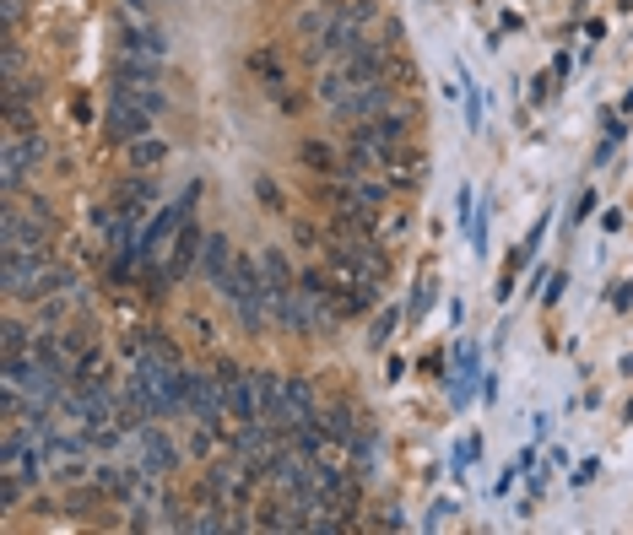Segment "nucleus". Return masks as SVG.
<instances>
[{"label":"nucleus","mask_w":633,"mask_h":535,"mask_svg":"<svg viewBox=\"0 0 633 535\" xmlns=\"http://www.w3.org/2000/svg\"><path fill=\"white\" fill-rule=\"evenodd\" d=\"M396 319H401V314H396V309H385V314L374 319V330H368V346H379V352H385V346H390V336H396Z\"/></svg>","instance_id":"393cba45"},{"label":"nucleus","mask_w":633,"mask_h":535,"mask_svg":"<svg viewBox=\"0 0 633 535\" xmlns=\"http://www.w3.org/2000/svg\"><path fill=\"white\" fill-rule=\"evenodd\" d=\"M401 374H406V357H390V363H385V379H390V384H396V379H401Z\"/></svg>","instance_id":"ea45409f"},{"label":"nucleus","mask_w":633,"mask_h":535,"mask_svg":"<svg viewBox=\"0 0 633 535\" xmlns=\"http://www.w3.org/2000/svg\"><path fill=\"white\" fill-rule=\"evenodd\" d=\"M157 162H168V141H157V135L130 141V168H157Z\"/></svg>","instance_id":"6ab92c4d"},{"label":"nucleus","mask_w":633,"mask_h":535,"mask_svg":"<svg viewBox=\"0 0 633 535\" xmlns=\"http://www.w3.org/2000/svg\"><path fill=\"white\" fill-rule=\"evenodd\" d=\"M260 265H265V287H271V292H293V287H298V271L287 265V254H282V249H265V254H260Z\"/></svg>","instance_id":"f3484780"},{"label":"nucleus","mask_w":633,"mask_h":535,"mask_svg":"<svg viewBox=\"0 0 633 535\" xmlns=\"http://www.w3.org/2000/svg\"><path fill=\"white\" fill-rule=\"evenodd\" d=\"M43 157H49V146H43L38 130H27V135H5V168H0V189H5V200H16V189L27 184V173H33Z\"/></svg>","instance_id":"20e7f679"},{"label":"nucleus","mask_w":633,"mask_h":535,"mask_svg":"<svg viewBox=\"0 0 633 535\" xmlns=\"http://www.w3.org/2000/svg\"><path fill=\"white\" fill-rule=\"evenodd\" d=\"M607 303H612L618 314H623V309H633V281H612V287H607Z\"/></svg>","instance_id":"7c9ffc66"},{"label":"nucleus","mask_w":633,"mask_h":535,"mask_svg":"<svg viewBox=\"0 0 633 535\" xmlns=\"http://www.w3.org/2000/svg\"><path fill=\"white\" fill-rule=\"evenodd\" d=\"M152 125H157V114H146L141 103L114 97V103L103 108V141H114V146H130V141L152 135Z\"/></svg>","instance_id":"39448f33"},{"label":"nucleus","mask_w":633,"mask_h":535,"mask_svg":"<svg viewBox=\"0 0 633 535\" xmlns=\"http://www.w3.org/2000/svg\"><path fill=\"white\" fill-rule=\"evenodd\" d=\"M542 238H547V217H536V227H531V233H526V249H531V254H536V249H542Z\"/></svg>","instance_id":"c9c22d12"},{"label":"nucleus","mask_w":633,"mask_h":535,"mask_svg":"<svg viewBox=\"0 0 633 535\" xmlns=\"http://www.w3.org/2000/svg\"><path fill=\"white\" fill-rule=\"evenodd\" d=\"M211 374H217V379H222V384H228V379H238V374H244V368H238V363H233V357H217V363H211Z\"/></svg>","instance_id":"72a5a7b5"},{"label":"nucleus","mask_w":633,"mask_h":535,"mask_svg":"<svg viewBox=\"0 0 633 535\" xmlns=\"http://www.w3.org/2000/svg\"><path fill=\"white\" fill-rule=\"evenodd\" d=\"M433 303V281H417V303H412V314H423Z\"/></svg>","instance_id":"4c0bfd02"},{"label":"nucleus","mask_w":633,"mask_h":535,"mask_svg":"<svg viewBox=\"0 0 633 535\" xmlns=\"http://www.w3.org/2000/svg\"><path fill=\"white\" fill-rule=\"evenodd\" d=\"M591 211H596V189H585V195H580V206L569 211V227H580V222H585Z\"/></svg>","instance_id":"2f4dec72"},{"label":"nucleus","mask_w":633,"mask_h":535,"mask_svg":"<svg viewBox=\"0 0 633 535\" xmlns=\"http://www.w3.org/2000/svg\"><path fill=\"white\" fill-rule=\"evenodd\" d=\"M320 5H325V11H330V16H336V11H341V5H347V0H320Z\"/></svg>","instance_id":"79ce46f5"},{"label":"nucleus","mask_w":633,"mask_h":535,"mask_svg":"<svg viewBox=\"0 0 633 535\" xmlns=\"http://www.w3.org/2000/svg\"><path fill=\"white\" fill-rule=\"evenodd\" d=\"M228 417H233V428H260V422H265L255 374H238V379H228Z\"/></svg>","instance_id":"0eeeda50"},{"label":"nucleus","mask_w":633,"mask_h":535,"mask_svg":"<svg viewBox=\"0 0 633 535\" xmlns=\"http://www.w3.org/2000/svg\"><path fill=\"white\" fill-rule=\"evenodd\" d=\"M298 162H303V168H314L320 179H336V173H341V157H336L325 141H298Z\"/></svg>","instance_id":"dca6fc26"},{"label":"nucleus","mask_w":633,"mask_h":535,"mask_svg":"<svg viewBox=\"0 0 633 535\" xmlns=\"http://www.w3.org/2000/svg\"><path fill=\"white\" fill-rule=\"evenodd\" d=\"M618 374H623V379H633V352H623V363H618Z\"/></svg>","instance_id":"a19ab883"},{"label":"nucleus","mask_w":633,"mask_h":535,"mask_svg":"<svg viewBox=\"0 0 633 535\" xmlns=\"http://www.w3.org/2000/svg\"><path fill=\"white\" fill-rule=\"evenodd\" d=\"M293 244H298V249H325L320 227H309V222H293Z\"/></svg>","instance_id":"c85d7f7f"},{"label":"nucleus","mask_w":633,"mask_h":535,"mask_svg":"<svg viewBox=\"0 0 633 535\" xmlns=\"http://www.w3.org/2000/svg\"><path fill=\"white\" fill-rule=\"evenodd\" d=\"M461 81H466V130H482V87L461 70Z\"/></svg>","instance_id":"5701e85b"},{"label":"nucleus","mask_w":633,"mask_h":535,"mask_svg":"<svg viewBox=\"0 0 633 535\" xmlns=\"http://www.w3.org/2000/svg\"><path fill=\"white\" fill-rule=\"evenodd\" d=\"M368 43H363V27H352V22H341V16H330V27H325V38H320V54H336V60H352V54H363Z\"/></svg>","instance_id":"f8f14e48"},{"label":"nucleus","mask_w":633,"mask_h":535,"mask_svg":"<svg viewBox=\"0 0 633 535\" xmlns=\"http://www.w3.org/2000/svg\"><path fill=\"white\" fill-rule=\"evenodd\" d=\"M471 395H482V390H477V346L461 341V346H455V368H450V401H455V411H466Z\"/></svg>","instance_id":"9d476101"},{"label":"nucleus","mask_w":633,"mask_h":535,"mask_svg":"<svg viewBox=\"0 0 633 535\" xmlns=\"http://www.w3.org/2000/svg\"><path fill=\"white\" fill-rule=\"evenodd\" d=\"M135 449H141V466H146V471H157V476L179 471V444H173L157 422H146V428L135 433Z\"/></svg>","instance_id":"6e6552de"},{"label":"nucleus","mask_w":633,"mask_h":535,"mask_svg":"<svg viewBox=\"0 0 633 535\" xmlns=\"http://www.w3.org/2000/svg\"><path fill=\"white\" fill-rule=\"evenodd\" d=\"M298 27H303V32H325V27H330V22H325V16H320V11H303V16H298Z\"/></svg>","instance_id":"f704fd0d"},{"label":"nucleus","mask_w":633,"mask_h":535,"mask_svg":"<svg viewBox=\"0 0 633 535\" xmlns=\"http://www.w3.org/2000/svg\"><path fill=\"white\" fill-rule=\"evenodd\" d=\"M352 141H368V146H406V119L401 114H374V119H352Z\"/></svg>","instance_id":"1a4fd4ad"},{"label":"nucleus","mask_w":633,"mask_h":535,"mask_svg":"<svg viewBox=\"0 0 633 535\" xmlns=\"http://www.w3.org/2000/svg\"><path fill=\"white\" fill-rule=\"evenodd\" d=\"M195 200H200V184H184V195H179V200H173L168 211H157V217H152V222L141 227V260H152V265H163V260H168L163 249H168V244H173V233H179V227L190 222Z\"/></svg>","instance_id":"f03ea898"},{"label":"nucleus","mask_w":633,"mask_h":535,"mask_svg":"<svg viewBox=\"0 0 633 535\" xmlns=\"http://www.w3.org/2000/svg\"><path fill=\"white\" fill-rule=\"evenodd\" d=\"M125 5H130V11H146V0H125Z\"/></svg>","instance_id":"37998d69"},{"label":"nucleus","mask_w":633,"mask_h":535,"mask_svg":"<svg viewBox=\"0 0 633 535\" xmlns=\"http://www.w3.org/2000/svg\"><path fill=\"white\" fill-rule=\"evenodd\" d=\"M200 249H206V233H200V222L190 217V222L173 233V244H168V276L184 281L190 271H200Z\"/></svg>","instance_id":"423d86ee"},{"label":"nucleus","mask_w":633,"mask_h":535,"mask_svg":"<svg viewBox=\"0 0 633 535\" xmlns=\"http://www.w3.org/2000/svg\"><path fill=\"white\" fill-rule=\"evenodd\" d=\"M450 514H455V503H450V498H439V503H433V509H428V525H444V520H450Z\"/></svg>","instance_id":"e433bc0d"},{"label":"nucleus","mask_w":633,"mask_h":535,"mask_svg":"<svg viewBox=\"0 0 633 535\" xmlns=\"http://www.w3.org/2000/svg\"><path fill=\"white\" fill-rule=\"evenodd\" d=\"M282 401H287L293 422H314V417H320V406H314V390H309V379H282Z\"/></svg>","instance_id":"2eb2a0df"},{"label":"nucleus","mask_w":633,"mask_h":535,"mask_svg":"<svg viewBox=\"0 0 633 535\" xmlns=\"http://www.w3.org/2000/svg\"><path fill=\"white\" fill-rule=\"evenodd\" d=\"M119 49H125V54H141V60H163V54H168V38H163L157 27H130V22H125V27H119Z\"/></svg>","instance_id":"4468645a"},{"label":"nucleus","mask_w":633,"mask_h":535,"mask_svg":"<svg viewBox=\"0 0 633 535\" xmlns=\"http://www.w3.org/2000/svg\"><path fill=\"white\" fill-rule=\"evenodd\" d=\"M0 352H5V357L33 352V336H27V325H22V319H5V341H0Z\"/></svg>","instance_id":"4be33fe9"},{"label":"nucleus","mask_w":633,"mask_h":535,"mask_svg":"<svg viewBox=\"0 0 633 535\" xmlns=\"http://www.w3.org/2000/svg\"><path fill=\"white\" fill-rule=\"evenodd\" d=\"M596 476H601V460H585V466H574V476H569V482H574V487H591Z\"/></svg>","instance_id":"473e14b6"},{"label":"nucleus","mask_w":633,"mask_h":535,"mask_svg":"<svg viewBox=\"0 0 633 535\" xmlns=\"http://www.w3.org/2000/svg\"><path fill=\"white\" fill-rule=\"evenodd\" d=\"M255 195H260V206L265 211H282L287 200H282V189H276V179H265V173H255Z\"/></svg>","instance_id":"a878e982"},{"label":"nucleus","mask_w":633,"mask_h":535,"mask_svg":"<svg viewBox=\"0 0 633 535\" xmlns=\"http://www.w3.org/2000/svg\"><path fill=\"white\" fill-rule=\"evenodd\" d=\"M569 70H574V60H569V54H558V60H553V81L563 87V76H569Z\"/></svg>","instance_id":"58836bf2"},{"label":"nucleus","mask_w":633,"mask_h":535,"mask_svg":"<svg viewBox=\"0 0 633 535\" xmlns=\"http://www.w3.org/2000/svg\"><path fill=\"white\" fill-rule=\"evenodd\" d=\"M249 65H255V70H260V76H265V87H282V65H276V60H271V54H265V49H260V54H255V60H249Z\"/></svg>","instance_id":"cd10ccee"},{"label":"nucleus","mask_w":633,"mask_h":535,"mask_svg":"<svg viewBox=\"0 0 633 535\" xmlns=\"http://www.w3.org/2000/svg\"><path fill=\"white\" fill-rule=\"evenodd\" d=\"M152 200H157V184H152V179H130V184H119V195H114V206H135V211L152 206Z\"/></svg>","instance_id":"412c9836"},{"label":"nucleus","mask_w":633,"mask_h":535,"mask_svg":"<svg viewBox=\"0 0 633 535\" xmlns=\"http://www.w3.org/2000/svg\"><path fill=\"white\" fill-rule=\"evenodd\" d=\"M352 200H358V206H368V211H379V206L390 200V184L363 173V179H352Z\"/></svg>","instance_id":"aec40b11"},{"label":"nucleus","mask_w":633,"mask_h":535,"mask_svg":"<svg viewBox=\"0 0 633 535\" xmlns=\"http://www.w3.org/2000/svg\"><path fill=\"white\" fill-rule=\"evenodd\" d=\"M320 428H325V438H336V444H352L368 422H358V411H352V401H341V406H325L320 417H314Z\"/></svg>","instance_id":"ddd939ff"},{"label":"nucleus","mask_w":633,"mask_h":535,"mask_svg":"<svg viewBox=\"0 0 633 535\" xmlns=\"http://www.w3.org/2000/svg\"><path fill=\"white\" fill-rule=\"evenodd\" d=\"M341 119H374V114H385L390 108V81H374V87H358V92H347L341 103H330Z\"/></svg>","instance_id":"9b49d317"},{"label":"nucleus","mask_w":633,"mask_h":535,"mask_svg":"<svg viewBox=\"0 0 633 535\" xmlns=\"http://www.w3.org/2000/svg\"><path fill=\"white\" fill-rule=\"evenodd\" d=\"M563 292H569V271H553V276H547V287H542V303L553 309V303H558Z\"/></svg>","instance_id":"c756f323"},{"label":"nucleus","mask_w":633,"mask_h":535,"mask_svg":"<svg viewBox=\"0 0 633 535\" xmlns=\"http://www.w3.org/2000/svg\"><path fill=\"white\" fill-rule=\"evenodd\" d=\"M33 97H43L38 76H5V108H33Z\"/></svg>","instance_id":"a211bd4d"},{"label":"nucleus","mask_w":633,"mask_h":535,"mask_svg":"<svg viewBox=\"0 0 633 535\" xmlns=\"http://www.w3.org/2000/svg\"><path fill=\"white\" fill-rule=\"evenodd\" d=\"M623 135H628V125H623V119H607V141L596 146V162H607V157L618 152V141H623Z\"/></svg>","instance_id":"bb28decb"},{"label":"nucleus","mask_w":633,"mask_h":535,"mask_svg":"<svg viewBox=\"0 0 633 535\" xmlns=\"http://www.w3.org/2000/svg\"><path fill=\"white\" fill-rule=\"evenodd\" d=\"M385 65H390V60H385V49H374V43H368L363 54L341 60V65H336V70H330V76L320 81V97H325V103H341L347 92H358V87H374V81H385Z\"/></svg>","instance_id":"f257e3e1"},{"label":"nucleus","mask_w":633,"mask_h":535,"mask_svg":"<svg viewBox=\"0 0 633 535\" xmlns=\"http://www.w3.org/2000/svg\"><path fill=\"white\" fill-rule=\"evenodd\" d=\"M0 211H5V217H0L5 244H38V249H54V211H49L43 200H33V206L5 200Z\"/></svg>","instance_id":"7ed1b4c3"},{"label":"nucleus","mask_w":633,"mask_h":535,"mask_svg":"<svg viewBox=\"0 0 633 535\" xmlns=\"http://www.w3.org/2000/svg\"><path fill=\"white\" fill-rule=\"evenodd\" d=\"M336 16H341V22H352V27H363V22H374V16H379V0H347Z\"/></svg>","instance_id":"b1692460"}]
</instances>
